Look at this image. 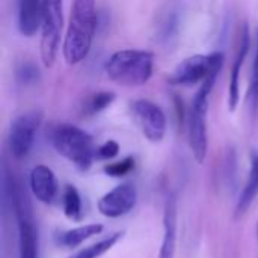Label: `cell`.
Returning <instances> with one entry per match:
<instances>
[{"instance_id":"cell-20","label":"cell","mask_w":258,"mask_h":258,"mask_svg":"<svg viewBox=\"0 0 258 258\" xmlns=\"http://www.w3.org/2000/svg\"><path fill=\"white\" fill-rule=\"evenodd\" d=\"M63 213L68 219L79 221L82 218V198L74 186H67L63 192Z\"/></svg>"},{"instance_id":"cell-2","label":"cell","mask_w":258,"mask_h":258,"mask_svg":"<svg viewBox=\"0 0 258 258\" xmlns=\"http://www.w3.org/2000/svg\"><path fill=\"white\" fill-rule=\"evenodd\" d=\"M154 56L145 50H118L106 62L104 71L107 77L127 88L145 85L153 76Z\"/></svg>"},{"instance_id":"cell-12","label":"cell","mask_w":258,"mask_h":258,"mask_svg":"<svg viewBox=\"0 0 258 258\" xmlns=\"http://www.w3.org/2000/svg\"><path fill=\"white\" fill-rule=\"evenodd\" d=\"M249 48H251V35H249L248 24H243V27L240 30L237 53H236L231 76H230V86H228V107H230V110H236V107L240 101V73H242V67L245 63V59L249 53Z\"/></svg>"},{"instance_id":"cell-9","label":"cell","mask_w":258,"mask_h":258,"mask_svg":"<svg viewBox=\"0 0 258 258\" xmlns=\"http://www.w3.org/2000/svg\"><path fill=\"white\" fill-rule=\"evenodd\" d=\"M41 124V113L33 110L17 116L9 128V150L15 159L26 157L35 142V135Z\"/></svg>"},{"instance_id":"cell-8","label":"cell","mask_w":258,"mask_h":258,"mask_svg":"<svg viewBox=\"0 0 258 258\" xmlns=\"http://www.w3.org/2000/svg\"><path fill=\"white\" fill-rule=\"evenodd\" d=\"M132 115L142 135L153 144L160 142L166 133V115L160 106L150 100H138L132 104Z\"/></svg>"},{"instance_id":"cell-14","label":"cell","mask_w":258,"mask_h":258,"mask_svg":"<svg viewBox=\"0 0 258 258\" xmlns=\"http://www.w3.org/2000/svg\"><path fill=\"white\" fill-rule=\"evenodd\" d=\"M177 246V206L175 200L169 197L163 213V240L159 258H175Z\"/></svg>"},{"instance_id":"cell-5","label":"cell","mask_w":258,"mask_h":258,"mask_svg":"<svg viewBox=\"0 0 258 258\" xmlns=\"http://www.w3.org/2000/svg\"><path fill=\"white\" fill-rule=\"evenodd\" d=\"M63 0H42L41 6V59L45 67H53L63 24Z\"/></svg>"},{"instance_id":"cell-22","label":"cell","mask_w":258,"mask_h":258,"mask_svg":"<svg viewBox=\"0 0 258 258\" xmlns=\"http://www.w3.org/2000/svg\"><path fill=\"white\" fill-rule=\"evenodd\" d=\"M15 79L20 86H33L39 82L41 74L38 67L30 60H23L15 70Z\"/></svg>"},{"instance_id":"cell-1","label":"cell","mask_w":258,"mask_h":258,"mask_svg":"<svg viewBox=\"0 0 258 258\" xmlns=\"http://www.w3.org/2000/svg\"><path fill=\"white\" fill-rule=\"evenodd\" d=\"M97 30V2L74 0L70 14V23L63 39V59L68 65H77L86 59L91 51Z\"/></svg>"},{"instance_id":"cell-4","label":"cell","mask_w":258,"mask_h":258,"mask_svg":"<svg viewBox=\"0 0 258 258\" xmlns=\"http://www.w3.org/2000/svg\"><path fill=\"white\" fill-rule=\"evenodd\" d=\"M50 141L53 148L76 168L80 171H88L91 168L97 150L94 148L91 135L85 130L71 124H59L53 128Z\"/></svg>"},{"instance_id":"cell-6","label":"cell","mask_w":258,"mask_h":258,"mask_svg":"<svg viewBox=\"0 0 258 258\" xmlns=\"http://www.w3.org/2000/svg\"><path fill=\"white\" fill-rule=\"evenodd\" d=\"M224 54L215 51L210 54H195L181 60L169 76V83L174 86H192L203 83L213 71L222 70Z\"/></svg>"},{"instance_id":"cell-23","label":"cell","mask_w":258,"mask_h":258,"mask_svg":"<svg viewBox=\"0 0 258 258\" xmlns=\"http://www.w3.org/2000/svg\"><path fill=\"white\" fill-rule=\"evenodd\" d=\"M135 168V160L132 157H125L121 162L110 163L104 168V172L110 177H124Z\"/></svg>"},{"instance_id":"cell-7","label":"cell","mask_w":258,"mask_h":258,"mask_svg":"<svg viewBox=\"0 0 258 258\" xmlns=\"http://www.w3.org/2000/svg\"><path fill=\"white\" fill-rule=\"evenodd\" d=\"M186 15L183 0H166L154 18V38L162 45H171L180 35Z\"/></svg>"},{"instance_id":"cell-15","label":"cell","mask_w":258,"mask_h":258,"mask_svg":"<svg viewBox=\"0 0 258 258\" xmlns=\"http://www.w3.org/2000/svg\"><path fill=\"white\" fill-rule=\"evenodd\" d=\"M42 0H18V30L23 36H33L41 26Z\"/></svg>"},{"instance_id":"cell-21","label":"cell","mask_w":258,"mask_h":258,"mask_svg":"<svg viewBox=\"0 0 258 258\" xmlns=\"http://www.w3.org/2000/svg\"><path fill=\"white\" fill-rule=\"evenodd\" d=\"M115 100V94L113 92H97L94 95H91L88 98V101L83 106V113L85 115H97L100 112H103L104 109H107Z\"/></svg>"},{"instance_id":"cell-17","label":"cell","mask_w":258,"mask_h":258,"mask_svg":"<svg viewBox=\"0 0 258 258\" xmlns=\"http://www.w3.org/2000/svg\"><path fill=\"white\" fill-rule=\"evenodd\" d=\"M103 233V225L100 224H88V225H82L68 231H63L57 236V243L62 245L63 248H76L79 245H82L85 240L98 236Z\"/></svg>"},{"instance_id":"cell-19","label":"cell","mask_w":258,"mask_h":258,"mask_svg":"<svg viewBox=\"0 0 258 258\" xmlns=\"http://www.w3.org/2000/svg\"><path fill=\"white\" fill-rule=\"evenodd\" d=\"M122 237V233H113L110 236H107L106 239L94 243V245H89L86 248H83L82 251L76 252L74 255H71L70 258H98L101 257L103 254H106L107 251H110L116 242Z\"/></svg>"},{"instance_id":"cell-16","label":"cell","mask_w":258,"mask_h":258,"mask_svg":"<svg viewBox=\"0 0 258 258\" xmlns=\"http://www.w3.org/2000/svg\"><path fill=\"white\" fill-rule=\"evenodd\" d=\"M258 197V153L252 151L251 153V166H249V174H248V180L246 184L242 190V195L239 198L237 203V213L242 215L245 213L251 204L255 201Z\"/></svg>"},{"instance_id":"cell-3","label":"cell","mask_w":258,"mask_h":258,"mask_svg":"<svg viewBox=\"0 0 258 258\" xmlns=\"http://www.w3.org/2000/svg\"><path fill=\"white\" fill-rule=\"evenodd\" d=\"M221 70L213 71L200 86L192 101L189 113V145L192 154L198 163H204L209 151V133H207V112L210 103V94Z\"/></svg>"},{"instance_id":"cell-24","label":"cell","mask_w":258,"mask_h":258,"mask_svg":"<svg viewBox=\"0 0 258 258\" xmlns=\"http://www.w3.org/2000/svg\"><path fill=\"white\" fill-rule=\"evenodd\" d=\"M119 153V145L116 141H107L103 145H100L95 151V157L101 159V160H110L113 157H116Z\"/></svg>"},{"instance_id":"cell-10","label":"cell","mask_w":258,"mask_h":258,"mask_svg":"<svg viewBox=\"0 0 258 258\" xmlns=\"http://www.w3.org/2000/svg\"><path fill=\"white\" fill-rule=\"evenodd\" d=\"M138 201L136 187L130 183H124L103 195L97 204L98 212L106 218H121L130 213Z\"/></svg>"},{"instance_id":"cell-13","label":"cell","mask_w":258,"mask_h":258,"mask_svg":"<svg viewBox=\"0 0 258 258\" xmlns=\"http://www.w3.org/2000/svg\"><path fill=\"white\" fill-rule=\"evenodd\" d=\"M29 183H30V190L38 201L44 204H50L56 198L57 180L54 172L48 166L45 165L35 166L30 171Z\"/></svg>"},{"instance_id":"cell-11","label":"cell","mask_w":258,"mask_h":258,"mask_svg":"<svg viewBox=\"0 0 258 258\" xmlns=\"http://www.w3.org/2000/svg\"><path fill=\"white\" fill-rule=\"evenodd\" d=\"M14 203L18 219V258H38V233L33 221L21 201Z\"/></svg>"},{"instance_id":"cell-18","label":"cell","mask_w":258,"mask_h":258,"mask_svg":"<svg viewBox=\"0 0 258 258\" xmlns=\"http://www.w3.org/2000/svg\"><path fill=\"white\" fill-rule=\"evenodd\" d=\"M248 103H249L251 115L255 118L258 115V29L255 32V38H254V54H252L251 74H249Z\"/></svg>"}]
</instances>
